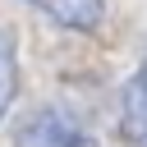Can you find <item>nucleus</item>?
<instances>
[{"label": "nucleus", "mask_w": 147, "mask_h": 147, "mask_svg": "<svg viewBox=\"0 0 147 147\" xmlns=\"http://www.w3.org/2000/svg\"><path fill=\"white\" fill-rule=\"evenodd\" d=\"M18 147H101L96 133L64 106H37L23 115L18 133H14Z\"/></svg>", "instance_id": "1"}, {"label": "nucleus", "mask_w": 147, "mask_h": 147, "mask_svg": "<svg viewBox=\"0 0 147 147\" xmlns=\"http://www.w3.org/2000/svg\"><path fill=\"white\" fill-rule=\"evenodd\" d=\"M119 129H124V142H129V147H147V55H142L138 74H133L129 87H124Z\"/></svg>", "instance_id": "2"}, {"label": "nucleus", "mask_w": 147, "mask_h": 147, "mask_svg": "<svg viewBox=\"0 0 147 147\" xmlns=\"http://www.w3.org/2000/svg\"><path fill=\"white\" fill-rule=\"evenodd\" d=\"M32 9H41L46 18H55L60 28L74 32H96L106 18V0H28Z\"/></svg>", "instance_id": "3"}, {"label": "nucleus", "mask_w": 147, "mask_h": 147, "mask_svg": "<svg viewBox=\"0 0 147 147\" xmlns=\"http://www.w3.org/2000/svg\"><path fill=\"white\" fill-rule=\"evenodd\" d=\"M14 92H18V55H14L9 32L0 28V119H5V110L14 106Z\"/></svg>", "instance_id": "4"}]
</instances>
